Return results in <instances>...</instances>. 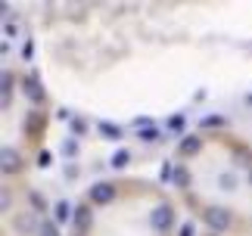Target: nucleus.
Instances as JSON below:
<instances>
[{"label":"nucleus","mask_w":252,"mask_h":236,"mask_svg":"<svg viewBox=\"0 0 252 236\" xmlns=\"http://www.w3.org/2000/svg\"><path fill=\"white\" fill-rule=\"evenodd\" d=\"M178 205L153 177L112 174L78 196L69 236H181Z\"/></svg>","instance_id":"2"},{"label":"nucleus","mask_w":252,"mask_h":236,"mask_svg":"<svg viewBox=\"0 0 252 236\" xmlns=\"http://www.w3.org/2000/svg\"><path fill=\"white\" fill-rule=\"evenodd\" d=\"M50 127L47 90L34 72H3V174L6 180L25 177L44 149Z\"/></svg>","instance_id":"3"},{"label":"nucleus","mask_w":252,"mask_h":236,"mask_svg":"<svg viewBox=\"0 0 252 236\" xmlns=\"http://www.w3.org/2000/svg\"><path fill=\"white\" fill-rule=\"evenodd\" d=\"M178 202L212 236H252V140L224 124L190 131L174 146Z\"/></svg>","instance_id":"1"}]
</instances>
